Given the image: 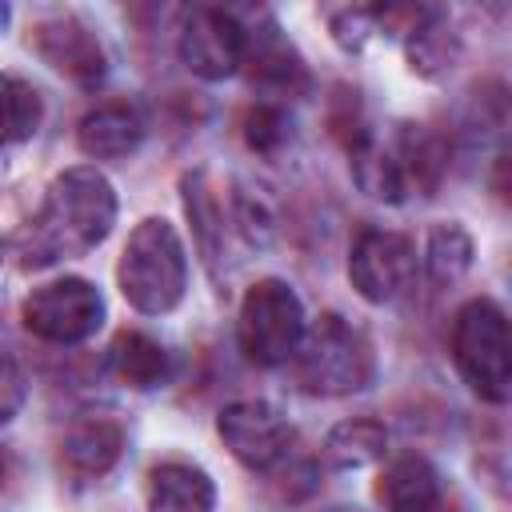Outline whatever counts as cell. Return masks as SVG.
Here are the masks:
<instances>
[{
	"label": "cell",
	"instance_id": "obj_1",
	"mask_svg": "<svg viewBox=\"0 0 512 512\" xmlns=\"http://www.w3.org/2000/svg\"><path fill=\"white\" fill-rule=\"evenodd\" d=\"M116 220V192L96 168H68L44 192L36 216L20 228L16 252L20 264L44 268L68 256L92 252Z\"/></svg>",
	"mask_w": 512,
	"mask_h": 512
},
{
	"label": "cell",
	"instance_id": "obj_2",
	"mask_svg": "<svg viewBox=\"0 0 512 512\" xmlns=\"http://www.w3.org/2000/svg\"><path fill=\"white\" fill-rule=\"evenodd\" d=\"M116 280H120L124 300L136 312H148V316L172 312L188 284V260H184V244L176 228L160 216L140 220L124 244Z\"/></svg>",
	"mask_w": 512,
	"mask_h": 512
},
{
	"label": "cell",
	"instance_id": "obj_3",
	"mask_svg": "<svg viewBox=\"0 0 512 512\" xmlns=\"http://www.w3.org/2000/svg\"><path fill=\"white\" fill-rule=\"evenodd\" d=\"M372 344L360 328L340 320L336 312H324L312 328H304L292 372L296 384L312 396H348L372 384Z\"/></svg>",
	"mask_w": 512,
	"mask_h": 512
},
{
	"label": "cell",
	"instance_id": "obj_4",
	"mask_svg": "<svg viewBox=\"0 0 512 512\" xmlns=\"http://www.w3.org/2000/svg\"><path fill=\"white\" fill-rule=\"evenodd\" d=\"M452 360L464 384L492 404L508 400L512 388V352H508V320L496 300H468L452 320Z\"/></svg>",
	"mask_w": 512,
	"mask_h": 512
},
{
	"label": "cell",
	"instance_id": "obj_5",
	"mask_svg": "<svg viewBox=\"0 0 512 512\" xmlns=\"http://www.w3.org/2000/svg\"><path fill=\"white\" fill-rule=\"evenodd\" d=\"M300 336H304L300 296L284 280H256L240 300V320H236L240 352L252 364L272 368L292 360Z\"/></svg>",
	"mask_w": 512,
	"mask_h": 512
},
{
	"label": "cell",
	"instance_id": "obj_6",
	"mask_svg": "<svg viewBox=\"0 0 512 512\" xmlns=\"http://www.w3.org/2000/svg\"><path fill=\"white\" fill-rule=\"evenodd\" d=\"M100 320L104 296L80 276L52 280L24 300V328L48 344H80L100 328Z\"/></svg>",
	"mask_w": 512,
	"mask_h": 512
},
{
	"label": "cell",
	"instance_id": "obj_7",
	"mask_svg": "<svg viewBox=\"0 0 512 512\" xmlns=\"http://www.w3.org/2000/svg\"><path fill=\"white\" fill-rule=\"evenodd\" d=\"M248 28L228 8H192L180 28V60L204 80H224L244 64Z\"/></svg>",
	"mask_w": 512,
	"mask_h": 512
},
{
	"label": "cell",
	"instance_id": "obj_8",
	"mask_svg": "<svg viewBox=\"0 0 512 512\" xmlns=\"http://www.w3.org/2000/svg\"><path fill=\"white\" fill-rule=\"evenodd\" d=\"M348 276H352V288L364 300H372V304L396 300L416 276L412 240L400 236V232H388V228H364L352 244Z\"/></svg>",
	"mask_w": 512,
	"mask_h": 512
},
{
	"label": "cell",
	"instance_id": "obj_9",
	"mask_svg": "<svg viewBox=\"0 0 512 512\" xmlns=\"http://www.w3.org/2000/svg\"><path fill=\"white\" fill-rule=\"evenodd\" d=\"M220 428V440L228 444V452L248 464V468H272L288 456L292 448V424L284 420L280 408H272L268 400H236L220 412L216 420Z\"/></svg>",
	"mask_w": 512,
	"mask_h": 512
},
{
	"label": "cell",
	"instance_id": "obj_10",
	"mask_svg": "<svg viewBox=\"0 0 512 512\" xmlns=\"http://www.w3.org/2000/svg\"><path fill=\"white\" fill-rule=\"evenodd\" d=\"M28 44L36 48V56L48 68L64 72L68 80H76L84 88L104 80V68H108L104 48H100L96 32H88V24H80L76 16H48V20H40L32 28Z\"/></svg>",
	"mask_w": 512,
	"mask_h": 512
},
{
	"label": "cell",
	"instance_id": "obj_11",
	"mask_svg": "<svg viewBox=\"0 0 512 512\" xmlns=\"http://www.w3.org/2000/svg\"><path fill=\"white\" fill-rule=\"evenodd\" d=\"M124 452V424L116 416H84L60 440V468L72 484H92L116 468Z\"/></svg>",
	"mask_w": 512,
	"mask_h": 512
},
{
	"label": "cell",
	"instance_id": "obj_12",
	"mask_svg": "<svg viewBox=\"0 0 512 512\" xmlns=\"http://www.w3.org/2000/svg\"><path fill=\"white\" fill-rule=\"evenodd\" d=\"M388 156H392V168L400 176V188L404 196L416 192V196H432L444 168H448V148L436 132H428L424 124H400L392 144H384Z\"/></svg>",
	"mask_w": 512,
	"mask_h": 512
},
{
	"label": "cell",
	"instance_id": "obj_13",
	"mask_svg": "<svg viewBox=\"0 0 512 512\" xmlns=\"http://www.w3.org/2000/svg\"><path fill=\"white\" fill-rule=\"evenodd\" d=\"M376 500L384 512H440V476L416 452L396 456L376 480Z\"/></svg>",
	"mask_w": 512,
	"mask_h": 512
},
{
	"label": "cell",
	"instance_id": "obj_14",
	"mask_svg": "<svg viewBox=\"0 0 512 512\" xmlns=\"http://www.w3.org/2000/svg\"><path fill=\"white\" fill-rule=\"evenodd\" d=\"M80 152L92 160H124L144 140V120L132 104H104L80 120Z\"/></svg>",
	"mask_w": 512,
	"mask_h": 512
},
{
	"label": "cell",
	"instance_id": "obj_15",
	"mask_svg": "<svg viewBox=\"0 0 512 512\" xmlns=\"http://www.w3.org/2000/svg\"><path fill=\"white\" fill-rule=\"evenodd\" d=\"M148 512H212L216 488L204 468L168 460L148 472Z\"/></svg>",
	"mask_w": 512,
	"mask_h": 512
},
{
	"label": "cell",
	"instance_id": "obj_16",
	"mask_svg": "<svg viewBox=\"0 0 512 512\" xmlns=\"http://www.w3.org/2000/svg\"><path fill=\"white\" fill-rule=\"evenodd\" d=\"M460 60V40L448 28V20L436 8L416 12L412 28H408V64L416 76L424 80H440L444 72H452V64Z\"/></svg>",
	"mask_w": 512,
	"mask_h": 512
},
{
	"label": "cell",
	"instance_id": "obj_17",
	"mask_svg": "<svg viewBox=\"0 0 512 512\" xmlns=\"http://www.w3.org/2000/svg\"><path fill=\"white\" fill-rule=\"evenodd\" d=\"M244 64H252V84L264 88L268 96H300V92H308V72L300 64V56L284 40H276L272 32H264L256 44L248 40Z\"/></svg>",
	"mask_w": 512,
	"mask_h": 512
},
{
	"label": "cell",
	"instance_id": "obj_18",
	"mask_svg": "<svg viewBox=\"0 0 512 512\" xmlns=\"http://www.w3.org/2000/svg\"><path fill=\"white\" fill-rule=\"evenodd\" d=\"M108 376L124 388H156L168 376V352L144 332H120L108 348Z\"/></svg>",
	"mask_w": 512,
	"mask_h": 512
},
{
	"label": "cell",
	"instance_id": "obj_19",
	"mask_svg": "<svg viewBox=\"0 0 512 512\" xmlns=\"http://www.w3.org/2000/svg\"><path fill=\"white\" fill-rule=\"evenodd\" d=\"M388 452V428L380 420H340L324 440V460L332 468H364Z\"/></svg>",
	"mask_w": 512,
	"mask_h": 512
},
{
	"label": "cell",
	"instance_id": "obj_20",
	"mask_svg": "<svg viewBox=\"0 0 512 512\" xmlns=\"http://www.w3.org/2000/svg\"><path fill=\"white\" fill-rule=\"evenodd\" d=\"M44 120V100L24 76L0 72V148L28 140Z\"/></svg>",
	"mask_w": 512,
	"mask_h": 512
},
{
	"label": "cell",
	"instance_id": "obj_21",
	"mask_svg": "<svg viewBox=\"0 0 512 512\" xmlns=\"http://www.w3.org/2000/svg\"><path fill=\"white\" fill-rule=\"evenodd\" d=\"M472 268V236L460 224H440L428 236V276L432 284H456Z\"/></svg>",
	"mask_w": 512,
	"mask_h": 512
},
{
	"label": "cell",
	"instance_id": "obj_22",
	"mask_svg": "<svg viewBox=\"0 0 512 512\" xmlns=\"http://www.w3.org/2000/svg\"><path fill=\"white\" fill-rule=\"evenodd\" d=\"M184 208H188V220H192V228H196V236H200L204 256L212 260L216 236L224 232V224H220L216 192L208 188V176H204V172H188V176H184Z\"/></svg>",
	"mask_w": 512,
	"mask_h": 512
},
{
	"label": "cell",
	"instance_id": "obj_23",
	"mask_svg": "<svg viewBox=\"0 0 512 512\" xmlns=\"http://www.w3.org/2000/svg\"><path fill=\"white\" fill-rule=\"evenodd\" d=\"M240 136H244V144L252 152L272 156L284 144V136H288V120H284V112L276 104H252L240 116Z\"/></svg>",
	"mask_w": 512,
	"mask_h": 512
},
{
	"label": "cell",
	"instance_id": "obj_24",
	"mask_svg": "<svg viewBox=\"0 0 512 512\" xmlns=\"http://www.w3.org/2000/svg\"><path fill=\"white\" fill-rule=\"evenodd\" d=\"M232 220L248 244H264L276 228V212L260 192H236L232 196Z\"/></svg>",
	"mask_w": 512,
	"mask_h": 512
},
{
	"label": "cell",
	"instance_id": "obj_25",
	"mask_svg": "<svg viewBox=\"0 0 512 512\" xmlns=\"http://www.w3.org/2000/svg\"><path fill=\"white\" fill-rule=\"evenodd\" d=\"M372 32H376V8H348V12H340V16L332 20V36H336V44L348 48V52L364 48V40H368Z\"/></svg>",
	"mask_w": 512,
	"mask_h": 512
},
{
	"label": "cell",
	"instance_id": "obj_26",
	"mask_svg": "<svg viewBox=\"0 0 512 512\" xmlns=\"http://www.w3.org/2000/svg\"><path fill=\"white\" fill-rule=\"evenodd\" d=\"M20 404H24V376L8 356H0V424H8L20 412Z\"/></svg>",
	"mask_w": 512,
	"mask_h": 512
},
{
	"label": "cell",
	"instance_id": "obj_27",
	"mask_svg": "<svg viewBox=\"0 0 512 512\" xmlns=\"http://www.w3.org/2000/svg\"><path fill=\"white\" fill-rule=\"evenodd\" d=\"M4 20H8V8H4V4H0V28H4Z\"/></svg>",
	"mask_w": 512,
	"mask_h": 512
},
{
	"label": "cell",
	"instance_id": "obj_28",
	"mask_svg": "<svg viewBox=\"0 0 512 512\" xmlns=\"http://www.w3.org/2000/svg\"><path fill=\"white\" fill-rule=\"evenodd\" d=\"M0 488H4V460H0Z\"/></svg>",
	"mask_w": 512,
	"mask_h": 512
},
{
	"label": "cell",
	"instance_id": "obj_29",
	"mask_svg": "<svg viewBox=\"0 0 512 512\" xmlns=\"http://www.w3.org/2000/svg\"><path fill=\"white\" fill-rule=\"evenodd\" d=\"M332 512H344V508H332Z\"/></svg>",
	"mask_w": 512,
	"mask_h": 512
}]
</instances>
